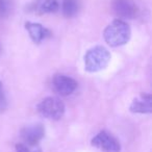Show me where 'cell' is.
<instances>
[{
  "mask_svg": "<svg viewBox=\"0 0 152 152\" xmlns=\"http://www.w3.org/2000/svg\"><path fill=\"white\" fill-rule=\"evenodd\" d=\"M105 42L110 47H119L125 45L131 37L129 25L121 19H116L110 23L103 31Z\"/></svg>",
  "mask_w": 152,
  "mask_h": 152,
  "instance_id": "cell-1",
  "label": "cell"
},
{
  "mask_svg": "<svg viewBox=\"0 0 152 152\" xmlns=\"http://www.w3.org/2000/svg\"><path fill=\"white\" fill-rule=\"evenodd\" d=\"M112 58L110 51L103 46H95L85 54V69L88 72H98L105 69Z\"/></svg>",
  "mask_w": 152,
  "mask_h": 152,
  "instance_id": "cell-2",
  "label": "cell"
},
{
  "mask_svg": "<svg viewBox=\"0 0 152 152\" xmlns=\"http://www.w3.org/2000/svg\"><path fill=\"white\" fill-rule=\"evenodd\" d=\"M37 110L39 114L44 118L57 121L63 118L66 106L59 98L51 96V97H46L41 100L40 103L37 105Z\"/></svg>",
  "mask_w": 152,
  "mask_h": 152,
  "instance_id": "cell-3",
  "label": "cell"
},
{
  "mask_svg": "<svg viewBox=\"0 0 152 152\" xmlns=\"http://www.w3.org/2000/svg\"><path fill=\"white\" fill-rule=\"evenodd\" d=\"M93 147L101 150L102 152H120L121 144L116 137L106 130H101L92 139Z\"/></svg>",
  "mask_w": 152,
  "mask_h": 152,
  "instance_id": "cell-4",
  "label": "cell"
},
{
  "mask_svg": "<svg viewBox=\"0 0 152 152\" xmlns=\"http://www.w3.org/2000/svg\"><path fill=\"white\" fill-rule=\"evenodd\" d=\"M112 11L119 19H134L139 7L133 0H112Z\"/></svg>",
  "mask_w": 152,
  "mask_h": 152,
  "instance_id": "cell-5",
  "label": "cell"
},
{
  "mask_svg": "<svg viewBox=\"0 0 152 152\" xmlns=\"http://www.w3.org/2000/svg\"><path fill=\"white\" fill-rule=\"evenodd\" d=\"M54 90L61 96H69L75 92L78 83L74 78L65 74H55L52 79Z\"/></svg>",
  "mask_w": 152,
  "mask_h": 152,
  "instance_id": "cell-6",
  "label": "cell"
},
{
  "mask_svg": "<svg viewBox=\"0 0 152 152\" xmlns=\"http://www.w3.org/2000/svg\"><path fill=\"white\" fill-rule=\"evenodd\" d=\"M20 137L26 145L38 146V144L45 137V127L41 123L26 126L21 129Z\"/></svg>",
  "mask_w": 152,
  "mask_h": 152,
  "instance_id": "cell-7",
  "label": "cell"
},
{
  "mask_svg": "<svg viewBox=\"0 0 152 152\" xmlns=\"http://www.w3.org/2000/svg\"><path fill=\"white\" fill-rule=\"evenodd\" d=\"M129 110L133 114H151L152 96L149 93H141L132 100Z\"/></svg>",
  "mask_w": 152,
  "mask_h": 152,
  "instance_id": "cell-8",
  "label": "cell"
},
{
  "mask_svg": "<svg viewBox=\"0 0 152 152\" xmlns=\"http://www.w3.org/2000/svg\"><path fill=\"white\" fill-rule=\"evenodd\" d=\"M25 29L27 30L30 39L36 44H40L46 39L50 38L52 36V32L50 29L43 26L40 23H34V22H26Z\"/></svg>",
  "mask_w": 152,
  "mask_h": 152,
  "instance_id": "cell-9",
  "label": "cell"
},
{
  "mask_svg": "<svg viewBox=\"0 0 152 152\" xmlns=\"http://www.w3.org/2000/svg\"><path fill=\"white\" fill-rule=\"evenodd\" d=\"M80 10V1L79 0H63L61 11L63 15L67 18L75 17Z\"/></svg>",
  "mask_w": 152,
  "mask_h": 152,
  "instance_id": "cell-10",
  "label": "cell"
},
{
  "mask_svg": "<svg viewBox=\"0 0 152 152\" xmlns=\"http://www.w3.org/2000/svg\"><path fill=\"white\" fill-rule=\"evenodd\" d=\"M59 10V3L57 0H45L40 5V11L43 14L56 13Z\"/></svg>",
  "mask_w": 152,
  "mask_h": 152,
  "instance_id": "cell-11",
  "label": "cell"
},
{
  "mask_svg": "<svg viewBox=\"0 0 152 152\" xmlns=\"http://www.w3.org/2000/svg\"><path fill=\"white\" fill-rule=\"evenodd\" d=\"M16 152H42L39 146H28L24 143H18L16 145Z\"/></svg>",
  "mask_w": 152,
  "mask_h": 152,
  "instance_id": "cell-12",
  "label": "cell"
},
{
  "mask_svg": "<svg viewBox=\"0 0 152 152\" xmlns=\"http://www.w3.org/2000/svg\"><path fill=\"white\" fill-rule=\"evenodd\" d=\"M11 13L10 0H0V18H5Z\"/></svg>",
  "mask_w": 152,
  "mask_h": 152,
  "instance_id": "cell-13",
  "label": "cell"
},
{
  "mask_svg": "<svg viewBox=\"0 0 152 152\" xmlns=\"http://www.w3.org/2000/svg\"><path fill=\"white\" fill-rule=\"evenodd\" d=\"M7 108V100L2 83H0V112H4Z\"/></svg>",
  "mask_w": 152,
  "mask_h": 152,
  "instance_id": "cell-14",
  "label": "cell"
},
{
  "mask_svg": "<svg viewBox=\"0 0 152 152\" xmlns=\"http://www.w3.org/2000/svg\"><path fill=\"white\" fill-rule=\"evenodd\" d=\"M0 52H1V46H0Z\"/></svg>",
  "mask_w": 152,
  "mask_h": 152,
  "instance_id": "cell-15",
  "label": "cell"
}]
</instances>
